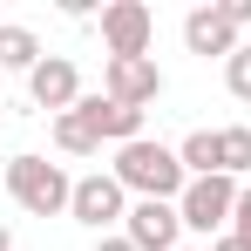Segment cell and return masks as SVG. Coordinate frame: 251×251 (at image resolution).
I'll return each instance as SVG.
<instances>
[{
	"label": "cell",
	"mask_w": 251,
	"mask_h": 251,
	"mask_svg": "<svg viewBox=\"0 0 251 251\" xmlns=\"http://www.w3.org/2000/svg\"><path fill=\"white\" fill-rule=\"evenodd\" d=\"M123 190H136V197H156V204H176L183 190H190V170H183V156L170 150V143H123L116 150V170H109Z\"/></svg>",
	"instance_id": "6da1fadb"
},
{
	"label": "cell",
	"mask_w": 251,
	"mask_h": 251,
	"mask_svg": "<svg viewBox=\"0 0 251 251\" xmlns=\"http://www.w3.org/2000/svg\"><path fill=\"white\" fill-rule=\"evenodd\" d=\"M7 190H14V204L27 210V217H54V210H68V197H75V183L48 156H7Z\"/></svg>",
	"instance_id": "7a4b0ae2"
},
{
	"label": "cell",
	"mask_w": 251,
	"mask_h": 251,
	"mask_svg": "<svg viewBox=\"0 0 251 251\" xmlns=\"http://www.w3.org/2000/svg\"><path fill=\"white\" fill-rule=\"evenodd\" d=\"M238 176H190V190L176 197V210H183V231H224L231 224V210H238Z\"/></svg>",
	"instance_id": "3957f363"
},
{
	"label": "cell",
	"mask_w": 251,
	"mask_h": 251,
	"mask_svg": "<svg viewBox=\"0 0 251 251\" xmlns=\"http://www.w3.org/2000/svg\"><path fill=\"white\" fill-rule=\"evenodd\" d=\"M68 217L109 238V224H123V217H129V190L109 176V170H95V176H82V183H75V197H68Z\"/></svg>",
	"instance_id": "277c9868"
},
{
	"label": "cell",
	"mask_w": 251,
	"mask_h": 251,
	"mask_svg": "<svg viewBox=\"0 0 251 251\" xmlns=\"http://www.w3.org/2000/svg\"><path fill=\"white\" fill-rule=\"evenodd\" d=\"M150 34H156V14L143 0H109L102 7V48H109V61L150 54Z\"/></svg>",
	"instance_id": "5b68a950"
},
{
	"label": "cell",
	"mask_w": 251,
	"mask_h": 251,
	"mask_svg": "<svg viewBox=\"0 0 251 251\" xmlns=\"http://www.w3.org/2000/svg\"><path fill=\"white\" fill-rule=\"evenodd\" d=\"M102 95H109V102H123V109H150V102L163 95V68H156L150 54L109 61V68H102Z\"/></svg>",
	"instance_id": "8992f818"
},
{
	"label": "cell",
	"mask_w": 251,
	"mask_h": 251,
	"mask_svg": "<svg viewBox=\"0 0 251 251\" xmlns=\"http://www.w3.org/2000/svg\"><path fill=\"white\" fill-rule=\"evenodd\" d=\"M176 231H183V210L176 204H156V197H136L123 217V238L136 251H176Z\"/></svg>",
	"instance_id": "52a82bcc"
},
{
	"label": "cell",
	"mask_w": 251,
	"mask_h": 251,
	"mask_svg": "<svg viewBox=\"0 0 251 251\" xmlns=\"http://www.w3.org/2000/svg\"><path fill=\"white\" fill-rule=\"evenodd\" d=\"M27 95H34V109H48V116H68V109L82 102L75 61H68V54H41V68L27 75Z\"/></svg>",
	"instance_id": "ba28073f"
},
{
	"label": "cell",
	"mask_w": 251,
	"mask_h": 251,
	"mask_svg": "<svg viewBox=\"0 0 251 251\" xmlns=\"http://www.w3.org/2000/svg\"><path fill=\"white\" fill-rule=\"evenodd\" d=\"M75 116L88 123V136L95 143H143V109H123V102H109V95H82L75 102Z\"/></svg>",
	"instance_id": "9c48e42d"
},
{
	"label": "cell",
	"mask_w": 251,
	"mask_h": 251,
	"mask_svg": "<svg viewBox=\"0 0 251 251\" xmlns=\"http://www.w3.org/2000/svg\"><path fill=\"white\" fill-rule=\"evenodd\" d=\"M183 48H190V54H224V61H231V54H238V27H231V14H224V7H190V21H183Z\"/></svg>",
	"instance_id": "30bf717a"
},
{
	"label": "cell",
	"mask_w": 251,
	"mask_h": 251,
	"mask_svg": "<svg viewBox=\"0 0 251 251\" xmlns=\"http://www.w3.org/2000/svg\"><path fill=\"white\" fill-rule=\"evenodd\" d=\"M0 68H14V75H34V68H41V41H34V27L0 21Z\"/></svg>",
	"instance_id": "8fae6325"
},
{
	"label": "cell",
	"mask_w": 251,
	"mask_h": 251,
	"mask_svg": "<svg viewBox=\"0 0 251 251\" xmlns=\"http://www.w3.org/2000/svg\"><path fill=\"white\" fill-rule=\"evenodd\" d=\"M176 156L190 176H224V143H217V129H190L183 143H176Z\"/></svg>",
	"instance_id": "7c38bea8"
},
{
	"label": "cell",
	"mask_w": 251,
	"mask_h": 251,
	"mask_svg": "<svg viewBox=\"0 0 251 251\" xmlns=\"http://www.w3.org/2000/svg\"><path fill=\"white\" fill-rule=\"evenodd\" d=\"M48 129H54V150H68V156H95V150H102V143L88 136V123L75 116V109H68V116H54Z\"/></svg>",
	"instance_id": "4fadbf2b"
},
{
	"label": "cell",
	"mask_w": 251,
	"mask_h": 251,
	"mask_svg": "<svg viewBox=\"0 0 251 251\" xmlns=\"http://www.w3.org/2000/svg\"><path fill=\"white\" fill-rule=\"evenodd\" d=\"M217 143H224V176H251V129L231 123V129H217Z\"/></svg>",
	"instance_id": "5bb4252c"
},
{
	"label": "cell",
	"mask_w": 251,
	"mask_h": 251,
	"mask_svg": "<svg viewBox=\"0 0 251 251\" xmlns=\"http://www.w3.org/2000/svg\"><path fill=\"white\" fill-rule=\"evenodd\" d=\"M224 82H231V95H238V102H251V48H238V54L224 61Z\"/></svg>",
	"instance_id": "9a60e30c"
},
{
	"label": "cell",
	"mask_w": 251,
	"mask_h": 251,
	"mask_svg": "<svg viewBox=\"0 0 251 251\" xmlns=\"http://www.w3.org/2000/svg\"><path fill=\"white\" fill-rule=\"evenodd\" d=\"M231 238H238V245L251 251V183L238 190V210H231Z\"/></svg>",
	"instance_id": "2e32d148"
},
{
	"label": "cell",
	"mask_w": 251,
	"mask_h": 251,
	"mask_svg": "<svg viewBox=\"0 0 251 251\" xmlns=\"http://www.w3.org/2000/svg\"><path fill=\"white\" fill-rule=\"evenodd\" d=\"M224 14H231V27H251V0H217Z\"/></svg>",
	"instance_id": "e0dca14e"
},
{
	"label": "cell",
	"mask_w": 251,
	"mask_h": 251,
	"mask_svg": "<svg viewBox=\"0 0 251 251\" xmlns=\"http://www.w3.org/2000/svg\"><path fill=\"white\" fill-rule=\"evenodd\" d=\"M95 251H136L129 238H95Z\"/></svg>",
	"instance_id": "ac0fdd59"
},
{
	"label": "cell",
	"mask_w": 251,
	"mask_h": 251,
	"mask_svg": "<svg viewBox=\"0 0 251 251\" xmlns=\"http://www.w3.org/2000/svg\"><path fill=\"white\" fill-rule=\"evenodd\" d=\"M210 251H245V245H238V238H231V231H224V238H217V245H210Z\"/></svg>",
	"instance_id": "d6986e66"
},
{
	"label": "cell",
	"mask_w": 251,
	"mask_h": 251,
	"mask_svg": "<svg viewBox=\"0 0 251 251\" xmlns=\"http://www.w3.org/2000/svg\"><path fill=\"white\" fill-rule=\"evenodd\" d=\"M0 251H14V231H7V224H0Z\"/></svg>",
	"instance_id": "ffe728a7"
},
{
	"label": "cell",
	"mask_w": 251,
	"mask_h": 251,
	"mask_svg": "<svg viewBox=\"0 0 251 251\" xmlns=\"http://www.w3.org/2000/svg\"><path fill=\"white\" fill-rule=\"evenodd\" d=\"M0 183H7V156H0Z\"/></svg>",
	"instance_id": "44dd1931"
},
{
	"label": "cell",
	"mask_w": 251,
	"mask_h": 251,
	"mask_svg": "<svg viewBox=\"0 0 251 251\" xmlns=\"http://www.w3.org/2000/svg\"><path fill=\"white\" fill-rule=\"evenodd\" d=\"M176 251H183V245H176Z\"/></svg>",
	"instance_id": "7402d4cb"
}]
</instances>
